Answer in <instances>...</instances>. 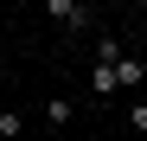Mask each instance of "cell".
Masks as SVG:
<instances>
[{
    "instance_id": "7",
    "label": "cell",
    "mask_w": 147,
    "mask_h": 141,
    "mask_svg": "<svg viewBox=\"0 0 147 141\" xmlns=\"http://www.w3.org/2000/svg\"><path fill=\"white\" fill-rule=\"evenodd\" d=\"M0 58H7V45H0Z\"/></svg>"
},
{
    "instance_id": "1",
    "label": "cell",
    "mask_w": 147,
    "mask_h": 141,
    "mask_svg": "<svg viewBox=\"0 0 147 141\" xmlns=\"http://www.w3.org/2000/svg\"><path fill=\"white\" fill-rule=\"evenodd\" d=\"M45 13H51L58 26H70V32H83V26H90V13H83V0H45Z\"/></svg>"
},
{
    "instance_id": "3",
    "label": "cell",
    "mask_w": 147,
    "mask_h": 141,
    "mask_svg": "<svg viewBox=\"0 0 147 141\" xmlns=\"http://www.w3.org/2000/svg\"><path fill=\"white\" fill-rule=\"evenodd\" d=\"M90 90H96V96H115V70L96 64V70H90Z\"/></svg>"
},
{
    "instance_id": "6",
    "label": "cell",
    "mask_w": 147,
    "mask_h": 141,
    "mask_svg": "<svg viewBox=\"0 0 147 141\" xmlns=\"http://www.w3.org/2000/svg\"><path fill=\"white\" fill-rule=\"evenodd\" d=\"M128 128H134V135H147V103H134V109H128Z\"/></svg>"
},
{
    "instance_id": "2",
    "label": "cell",
    "mask_w": 147,
    "mask_h": 141,
    "mask_svg": "<svg viewBox=\"0 0 147 141\" xmlns=\"http://www.w3.org/2000/svg\"><path fill=\"white\" fill-rule=\"evenodd\" d=\"M109 70H115V90H134V83H147V64H141V58H128V52H121Z\"/></svg>"
},
{
    "instance_id": "5",
    "label": "cell",
    "mask_w": 147,
    "mask_h": 141,
    "mask_svg": "<svg viewBox=\"0 0 147 141\" xmlns=\"http://www.w3.org/2000/svg\"><path fill=\"white\" fill-rule=\"evenodd\" d=\"M45 122H58V128H64V122H70V103H64V96H51V103H45Z\"/></svg>"
},
{
    "instance_id": "4",
    "label": "cell",
    "mask_w": 147,
    "mask_h": 141,
    "mask_svg": "<svg viewBox=\"0 0 147 141\" xmlns=\"http://www.w3.org/2000/svg\"><path fill=\"white\" fill-rule=\"evenodd\" d=\"M19 135H26V122H19L13 109H0V141H19Z\"/></svg>"
},
{
    "instance_id": "8",
    "label": "cell",
    "mask_w": 147,
    "mask_h": 141,
    "mask_svg": "<svg viewBox=\"0 0 147 141\" xmlns=\"http://www.w3.org/2000/svg\"><path fill=\"white\" fill-rule=\"evenodd\" d=\"M0 109H7V103H0Z\"/></svg>"
}]
</instances>
